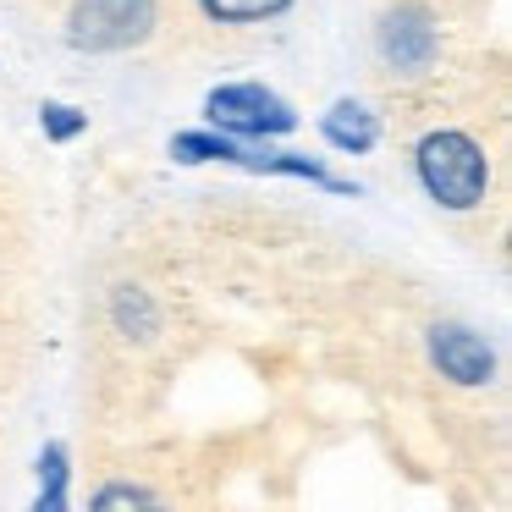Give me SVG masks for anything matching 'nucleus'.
<instances>
[{"instance_id":"obj_1","label":"nucleus","mask_w":512,"mask_h":512,"mask_svg":"<svg viewBox=\"0 0 512 512\" xmlns=\"http://www.w3.org/2000/svg\"><path fill=\"white\" fill-rule=\"evenodd\" d=\"M413 171H419V188L430 193V204L452 215L479 210L490 193V155L463 127H430L413 149Z\"/></svg>"},{"instance_id":"obj_2","label":"nucleus","mask_w":512,"mask_h":512,"mask_svg":"<svg viewBox=\"0 0 512 512\" xmlns=\"http://www.w3.org/2000/svg\"><path fill=\"white\" fill-rule=\"evenodd\" d=\"M160 28V0H72L67 12V45L89 56H116V50L144 45Z\"/></svg>"},{"instance_id":"obj_3","label":"nucleus","mask_w":512,"mask_h":512,"mask_svg":"<svg viewBox=\"0 0 512 512\" xmlns=\"http://www.w3.org/2000/svg\"><path fill=\"white\" fill-rule=\"evenodd\" d=\"M204 116H210L215 133L259 138V144H265V138H287L292 127H298V111H292L276 89H265V83H221V89H210V100H204Z\"/></svg>"},{"instance_id":"obj_4","label":"nucleus","mask_w":512,"mask_h":512,"mask_svg":"<svg viewBox=\"0 0 512 512\" xmlns=\"http://www.w3.org/2000/svg\"><path fill=\"white\" fill-rule=\"evenodd\" d=\"M435 50H441V34H435V17L424 12V6H397V12L380 23V56H386V67L402 72V78L430 72Z\"/></svg>"},{"instance_id":"obj_5","label":"nucleus","mask_w":512,"mask_h":512,"mask_svg":"<svg viewBox=\"0 0 512 512\" xmlns=\"http://www.w3.org/2000/svg\"><path fill=\"white\" fill-rule=\"evenodd\" d=\"M430 364L441 369L452 386H485V380H496V347H490L474 325L446 320L430 331Z\"/></svg>"},{"instance_id":"obj_6","label":"nucleus","mask_w":512,"mask_h":512,"mask_svg":"<svg viewBox=\"0 0 512 512\" xmlns=\"http://www.w3.org/2000/svg\"><path fill=\"white\" fill-rule=\"evenodd\" d=\"M320 133H325V144L342 149V155H369V149L380 144V116L358 100H336L331 111L320 116Z\"/></svg>"},{"instance_id":"obj_7","label":"nucleus","mask_w":512,"mask_h":512,"mask_svg":"<svg viewBox=\"0 0 512 512\" xmlns=\"http://www.w3.org/2000/svg\"><path fill=\"white\" fill-rule=\"evenodd\" d=\"M210 23L221 28H243V23H276L292 12V0H193Z\"/></svg>"},{"instance_id":"obj_8","label":"nucleus","mask_w":512,"mask_h":512,"mask_svg":"<svg viewBox=\"0 0 512 512\" xmlns=\"http://www.w3.org/2000/svg\"><path fill=\"white\" fill-rule=\"evenodd\" d=\"M67 446L50 441L45 452H39V512H61L67 507Z\"/></svg>"},{"instance_id":"obj_9","label":"nucleus","mask_w":512,"mask_h":512,"mask_svg":"<svg viewBox=\"0 0 512 512\" xmlns=\"http://www.w3.org/2000/svg\"><path fill=\"white\" fill-rule=\"evenodd\" d=\"M39 122H45V138H56V144H67V138H78L83 127H89L78 105H61V100H45V105H39Z\"/></svg>"},{"instance_id":"obj_10","label":"nucleus","mask_w":512,"mask_h":512,"mask_svg":"<svg viewBox=\"0 0 512 512\" xmlns=\"http://www.w3.org/2000/svg\"><path fill=\"white\" fill-rule=\"evenodd\" d=\"M149 501H160V496L144 485H100L89 496V507H149Z\"/></svg>"}]
</instances>
